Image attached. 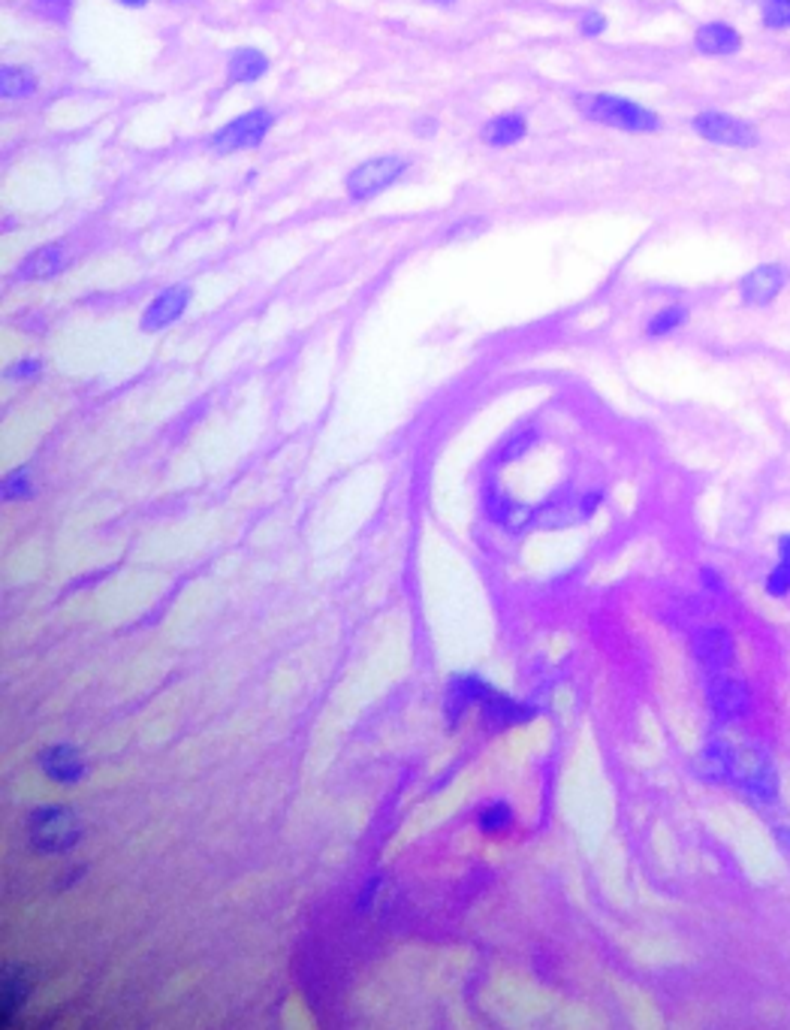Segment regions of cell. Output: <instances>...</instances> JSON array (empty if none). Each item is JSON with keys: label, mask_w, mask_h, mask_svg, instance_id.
Returning a JSON list of instances; mask_svg holds the SVG:
<instances>
[{"label": "cell", "mask_w": 790, "mask_h": 1030, "mask_svg": "<svg viewBox=\"0 0 790 1030\" xmlns=\"http://www.w3.org/2000/svg\"><path fill=\"white\" fill-rule=\"evenodd\" d=\"M30 849L40 855H67L85 837V822L70 804H40L25 816Z\"/></svg>", "instance_id": "obj_1"}, {"label": "cell", "mask_w": 790, "mask_h": 1030, "mask_svg": "<svg viewBox=\"0 0 790 1030\" xmlns=\"http://www.w3.org/2000/svg\"><path fill=\"white\" fill-rule=\"evenodd\" d=\"M574 103L589 122L606 124V127H618V131H630V134H655L661 127V119L652 109L640 107L628 97L576 95Z\"/></svg>", "instance_id": "obj_2"}, {"label": "cell", "mask_w": 790, "mask_h": 1030, "mask_svg": "<svg viewBox=\"0 0 790 1030\" xmlns=\"http://www.w3.org/2000/svg\"><path fill=\"white\" fill-rule=\"evenodd\" d=\"M749 798L761 801V804H773L778 798V768L773 756L761 749V746L737 744V756H733V780Z\"/></svg>", "instance_id": "obj_3"}, {"label": "cell", "mask_w": 790, "mask_h": 1030, "mask_svg": "<svg viewBox=\"0 0 790 1030\" xmlns=\"http://www.w3.org/2000/svg\"><path fill=\"white\" fill-rule=\"evenodd\" d=\"M272 127H275V112L263 107L248 109V112H241L217 127L209 139V149L215 154H239V151L260 149L266 142V136L272 134Z\"/></svg>", "instance_id": "obj_4"}, {"label": "cell", "mask_w": 790, "mask_h": 1030, "mask_svg": "<svg viewBox=\"0 0 790 1030\" xmlns=\"http://www.w3.org/2000/svg\"><path fill=\"white\" fill-rule=\"evenodd\" d=\"M407 170H411V163L402 154H377V158H368L350 170L348 178H344V190H348L350 200L362 203V200H372L377 194L392 188L399 178H404Z\"/></svg>", "instance_id": "obj_5"}, {"label": "cell", "mask_w": 790, "mask_h": 1030, "mask_svg": "<svg viewBox=\"0 0 790 1030\" xmlns=\"http://www.w3.org/2000/svg\"><path fill=\"white\" fill-rule=\"evenodd\" d=\"M37 768L54 786H79L88 777V759L81 756L79 746L67 744V741L42 746L37 753Z\"/></svg>", "instance_id": "obj_6"}, {"label": "cell", "mask_w": 790, "mask_h": 1030, "mask_svg": "<svg viewBox=\"0 0 790 1030\" xmlns=\"http://www.w3.org/2000/svg\"><path fill=\"white\" fill-rule=\"evenodd\" d=\"M193 302V287L190 285H170L148 302L139 314V330L142 333H163L166 326L178 324Z\"/></svg>", "instance_id": "obj_7"}, {"label": "cell", "mask_w": 790, "mask_h": 1030, "mask_svg": "<svg viewBox=\"0 0 790 1030\" xmlns=\"http://www.w3.org/2000/svg\"><path fill=\"white\" fill-rule=\"evenodd\" d=\"M691 650L697 662L703 665V671L710 674H724L737 662V641L724 625H700L691 635Z\"/></svg>", "instance_id": "obj_8"}, {"label": "cell", "mask_w": 790, "mask_h": 1030, "mask_svg": "<svg viewBox=\"0 0 790 1030\" xmlns=\"http://www.w3.org/2000/svg\"><path fill=\"white\" fill-rule=\"evenodd\" d=\"M706 698H710L712 717L718 719L722 725L724 722H737L751 710V686L745 680L730 678V674H712Z\"/></svg>", "instance_id": "obj_9"}, {"label": "cell", "mask_w": 790, "mask_h": 1030, "mask_svg": "<svg viewBox=\"0 0 790 1030\" xmlns=\"http://www.w3.org/2000/svg\"><path fill=\"white\" fill-rule=\"evenodd\" d=\"M694 131L710 142L730 146V149H751L757 146V131L742 119L724 115V112H703L694 119Z\"/></svg>", "instance_id": "obj_10"}, {"label": "cell", "mask_w": 790, "mask_h": 1030, "mask_svg": "<svg viewBox=\"0 0 790 1030\" xmlns=\"http://www.w3.org/2000/svg\"><path fill=\"white\" fill-rule=\"evenodd\" d=\"M496 690L489 680L477 678V674H453L443 692V717L450 725L462 722L468 717L474 707L482 705V698Z\"/></svg>", "instance_id": "obj_11"}, {"label": "cell", "mask_w": 790, "mask_h": 1030, "mask_svg": "<svg viewBox=\"0 0 790 1030\" xmlns=\"http://www.w3.org/2000/svg\"><path fill=\"white\" fill-rule=\"evenodd\" d=\"M70 248L64 243H46L34 251H27L22 263L15 266L18 282H52L67 270Z\"/></svg>", "instance_id": "obj_12"}, {"label": "cell", "mask_w": 790, "mask_h": 1030, "mask_svg": "<svg viewBox=\"0 0 790 1030\" xmlns=\"http://www.w3.org/2000/svg\"><path fill=\"white\" fill-rule=\"evenodd\" d=\"M733 756H737V744L724 734H712L694 756V773L706 783H730L733 780Z\"/></svg>", "instance_id": "obj_13"}, {"label": "cell", "mask_w": 790, "mask_h": 1030, "mask_svg": "<svg viewBox=\"0 0 790 1030\" xmlns=\"http://www.w3.org/2000/svg\"><path fill=\"white\" fill-rule=\"evenodd\" d=\"M37 989V970L30 964L10 961L3 967V989H0V1016L3 1025H10L13 1016L30 1001V994Z\"/></svg>", "instance_id": "obj_14"}, {"label": "cell", "mask_w": 790, "mask_h": 1030, "mask_svg": "<svg viewBox=\"0 0 790 1030\" xmlns=\"http://www.w3.org/2000/svg\"><path fill=\"white\" fill-rule=\"evenodd\" d=\"M480 717L482 725H489V729H513V725H523L528 719L537 717V707L535 705H525L519 698H510L501 690H492L486 698H482L480 705Z\"/></svg>", "instance_id": "obj_15"}, {"label": "cell", "mask_w": 790, "mask_h": 1030, "mask_svg": "<svg viewBox=\"0 0 790 1030\" xmlns=\"http://www.w3.org/2000/svg\"><path fill=\"white\" fill-rule=\"evenodd\" d=\"M790 272L788 266H778V263H766L751 270L742 282H739V294L749 306H769L773 299L781 294V287L788 285Z\"/></svg>", "instance_id": "obj_16"}, {"label": "cell", "mask_w": 790, "mask_h": 1030, "mask_svg": "<svg viewBox=\"0 0 790 1030\" xmlns=\"http://www.w3.org/2000/svg\"><path fill=\"white\" fill-rule=\"evenodd\" d=\"M525 136H528V119L523 112H498L480 127V139L489 149L519 146Z\"/></svg>", "instance_id": "obj_17"}, {"label": "cell", "mask_w": 790, "mask_h": 1030, "mask_svg": "<svg viewBox=\"0 0 790 1030\" xmlns=\"http://www.w3.org/2000/svg\"><path fill=\"white\" fill-rule=\"evenodd\" d=\"M474 826H477L482 837L501 841V837H507L510 831L516 828V810H513V804L504 798L482 801L480 807L474 810Z\"/></svg>", "instance_id": "obj_18"}, {"label": "cell", "mask_w": 790, "mask_h": 1030, "mask_svg": "<svg viewBox=\"0 0 790 1030\" xmlns=\"http://www.w3.org/2000/svg\"><path fill=\"white\" fill-rule=\"evenodd\" d=\"M272 67V61H268V54L263 49H254V46H241V49H233L227 58V79L229 85H254L268 73Z\"/></svg>", "instance_id": "obj_19"}, {"label": "cell", "mask_w": 790, "mask_h": 1030, "mask_svg": "<svg viewBox=\"0 0 790 1030\" xmlns=\"http://www.w3.org/2000/svg\"><path fill=\"white\" fill-rule=\"evenodd\" d=\"M694 46L703 54H733L742 46V37L724 22H710V25L697 27Z\"/></svg>", "instance_id": "obj_20"}, {"label": "cell", "mask_w": 790, "mask_h": 1030, "mask_svg": "<svg viewBox=\"0 0 790 1030\" xmlns=\"http://www.w3.org/2000/svg\"><path fill=\"white\" fill-rule=\"evenodd\" d=\"M40 79L37 73L25 64H3L0 67V97L3 100H25L37 95Z\"/></svg>", "instance_id": "obj_21"}, {"label": "cell", "mask_w": 790, "mask_h": 1030, "mask_svg": "<svg viewBox=\"0 0 790 1030\" xmlns=\"http://www.w3.org/2000/svg\"><path fill=\"white\" fill-rule=\"evenodd\" d=\"M685 321H688V309H685V306H667V309H661V312L649 318V324H645V336H652V339L670 336V333H676Z\"/></svg>", "instance_id": "obj_22"}, {"label": "cell", "mask_w": 790, "mask_h": 1030, "mask_svg": "<svg viewBox=\"0 0 790 1030\" xmlns=\"http://www.w3.org/2000/svg\"><path fill=\"white\" fill-rule=\"evenodd\" d=\"M27 499H34V475H30V469L18 466L3 477V502L15 505L27 502Z\"/></svg>", "instance_id": "obj_23"}, {"label": "cell", "mask_w": 790, "mask_h": 1030, "mask_svg": "<svg viewBox=\"0 0 790 1030\" xmlns=\"http://www.w3.org/2000/svg\"><path fill=\"white\" fill-rule=\"evenodd\" d=\"M42 360L40 357H18V360H13V363H10V367H7V372H3V375H7V381H10V384H27V381H37L42 375Z\"/></svg>", "instance_id": "obj_24"}, {"label": "cell", "mask_w": 790, "mask_h": 1030, "mask_svg": "<svg viewBox=\"0 0 790 1030\" xmlns=\"http://www.w3.org/2000/svg\"><path fill=\"white\" fill-rule=\"evenodd\" d=\"M764 590H766V596H773V598L788 596V593H790V566H788V562H781V559H778L776 566L769 569V574H766V581H764Z\"/></svg>", "instance_id": "obj_25"}, {"label": "cell", "mask_w": 790, "mask_h": 1030, "mask_svg": "<svg viewBox=\"0 0 790 1030\" xmlns=\"http://www.w3.org/2000/svg\"><path fill=\"white\" fill-rule=\"evenodd\" d=\"M761 15H764V25L773 30L790 27V0H764Z\"/></svg>", "instance_id": "obj_26"}, {"label": "cell", "mask_w": 790, "mask_h": 1030, "mask_svg": "<svg viewBox=\"0 0 790 1030\" xmlns=\"http://www.w3.org/2000/svg\"><path fill=\"white\" fill-rule=\"evenodd\" d=\"M489 227V221L486 218H459L453 227H447L443 233V239H474V236H480L482 231Z\"/></svg>", "instance_id": "obj_27"}, {"label": "cell", "mask_w": 790, "mask_h": 1030, "mask_svg": "<svg viewBox=\"0 0 790 1030\" xmlns=\"http://www.w3.org/2000/svg\"><path fill=\"white\" fill-rule=\"evenodd\" d=\"M606 27H610V22H606V15L598 13V10H589V13L579 18V34H582V37H601Z\"/></svg>", "instance_id": "obj_28"}, {"label": "cell", "mask_w": 790, "mask_h": 1030, "mask_svg": "<svg viewBox=\"0 0 790 1030\" xmlns=\"http://www.w3.org/2000/svg\"><path fill=\"white\" fill-rule=\"evenodd\" d=\"M377 892H380V877H375V880H368L365 885H362L360 901H356V909H360V913H372V909H375Z\"/></svg>", "instance_id": "obj_29"}, {"label": "cell", "mask_w": 790, "mask_h": 1030, "mask_svg": "<svg viewBox=\"0 0 790 1030\" xmlns=\"http://www.w3.org/2000/svg\"><path fill=\"white\" fill-rule=\"evenodd\" d=\"M700 583H703V590L710 593V596H722L724 593V581L718 569H712V566H703L700 569Z\"/></svg>", "instance_id": "obj_30"}, {"label": "cell", "mask_w": 790, "mask_h": 1030, "mask_svg": "<svg viewBox=\"0 0 790 1030\" xmlns=\"http://www.w3.org/2000/svg\"><path fill=\"white\" fill-rule=\"evenodd\" d=\"M414 134H419V136L438 134V122H435V119H423V122L414 124Z\"/></svg>", "instance_id": "obj_31"}, {"label": "cell", "mask_w": 790, "mask_h": 1030, "mask_svg": "<svg viewBox=\"0 0 790 1030\" xmlns=\"http://www.w3.org/2000/svg\"><path fill=\"white\" fill-rule=\"evenodd\" d=\"M773 834H776L778 846L790 849V826H776V828H773Z\"/></svg>", "instance_id": "obj_32"}, {"label": "cell", "mask_w": 790, "mask_h": 1030, "mask_svg": "<svg viewBox=\"0 0 790 1030\" xmlns=\"http://www.w3.org/2000/svg\"><path fill=\"white\" fill-rule=\"evenodd\" d=\"M115 3L124 7V10H146L151 0H115Z\"/></svg>", "instance_id": "obj_33"}, {"label": "cell", "mask_w": 790, "mask_h": 1030, "mask_svg": "<svg viewBox=\"0 0 790 1030\" xmlns=\"http://www.w3.org/2000/svg\"><path fill=\"white\" fill-rule=\"evenodd\" d=\"M431 3H455V0H431Z\"/></svg>", "instance_id": "obj_34"}, {"label": "cell", "mask_w": 790, "mask_h": 1030, "mask_svg": "<svg viewBox=\"0 0 790 1030\" xmlns=\"http://www.w3.org/2000/svg\"><path fill=\"white\" fill-rule=\"evenodd\" d=\"M42 3H61V0H42Z\"/></svg>", "instance_id": "obj_35"}, {"label": "cell", "mask_w": 790, "mask_h": 1030, "mask_svg": "<svg viewBox=\"0 0 790 1030\" xmlns=\"http://www.w3.org/2000/svg\"><path fill=\"white\" fill-rule=\"evenodd\" d=\"M173 3H178V0H173Z\"/></svg>", "instance_id": "obj_36"}]
</instances>
